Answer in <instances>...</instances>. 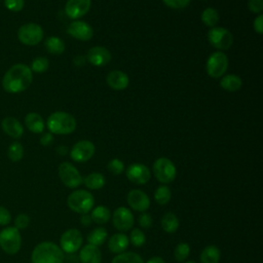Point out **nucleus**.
I'll return each instance as SVG.
<instances>
[{"label": "nucleus", "mask_w": 263, "mask_h": 263, "mask_svg": "<svg viewBox=\"0 0 263 263\" xmlns=\"http://www.w3.org/2000/svg\"><path fill=\"white\" fill-rule=\"evenodd\" d=\"M33 81V72L25 64H15L11 66L2 78V87L6 92L18 93L31 85Z\"/></svg>", "instance_id": "obj_1"}, {"label": "nucleus", "mask_w": 263, "mask_h": 263, "mask_svg": "<svg viewBox=\"0 0 263 263\" xmlns=\"http://www.w3.org/2000/svg\"><path fill=\"white\" fill-rule=\"evenodd\" d=\"M65 255L60 246L52 241H42L32 251V263H64Z\"/></svg>", "instance_id": "obj_2"}, {"label": "nucleus", "mask_w": 263, "mask_h": 263, "mask_svg": "<svg viewBox=\"0 0 263 263\" xmlns=\"http://www.w3.org/2000/svg\"><path fill=\"white\" fill-rule=\"evenodd\" d=\"M76 125L75 117L64 111L51 113L46 120V126L52 135H70L76 129Z\"/></svg>", "instance_id": "obj_3"}, {"label": "nucleus", "mask_w": 263, "mask_h": 263, "mask_svg": "<svg viewBox=\"0 0 263 263\" xmlns=\"http://www.w3.org/2000/svg\"><path fill=\"white\" fill-rule=\"evenodd\" d=\"M69 209L77 214H88L95 204L93 195L84 189H77L71 192L67 198Z\"/></svg>", "instance_id": "obj_4"}, {"label": "nucleus", "mask_w": 263, "mask_h": 263, "mask_svg": "<svg viewBox=\"0 0 263 263\" xmlns=\"http://www.w3.org/2000/svg\"><path fill=\"white\" fill-rule=\"evenodd\" d=\"M22 247V235L14 226L4 227L0 231V248L7 255H15Z\"/></svg>", "instance_id": "obj_5"}, {"label": "nucleus", "mask_w": 263, "mask_h": 263, "mask_svg": "<svg viewBox=\"0 0 263 263\" xmlns=\"http://www.w3.org/2000/svg\"><path fill=\"white\" fill-rule=\"evenodd\" d=\"M154 177L163 185L172 183L177 176V168L175 163L167 157L157 158L152 166Z\"/></svg>", "instance_id": "obj_6"}, {"label": "nucleus", "mask_w": 263, "mask_h": 263, "mask_svg": "<svg viewBox=\"0 0 263 263\" xmlns=\"http://www.w3.org/2000/svg\"><path fill=\"white\" fill-rule=\"evenodd\" d=\"M208 40L213 47L223 51L229 49L233 44V35L228 29L216 26L209 30Z\"/></svg>", "instance_id": "obj_7"}, {"label": "nucleus", "mask_w": 263, "mask_h": 263, "mask_svg": "<svg viewBox=\"0 0 263 263\" xmlns=\"http://www.w3.org/2000/svg\"><path fill=\"white\" fill-rule=\"evenodd\" d=\"M44 37L43 29L36 23H28L17 30V39L25 45L34 46L42 41Z\"/></svg>", "instance_id": "obj_8"}, {"label": "nucleus", "mask_w": 263, "mask_h": 263, "mask_svg": "<svg viewBox=\"0 0 263 263\" xmlns=\"http://www.w3.org/2000/svg\"><path fill=\"white\" fill-rule=\"evenodd\" d=\"M229 60L223 51H215L206 60L205 70L210 77L221 78L228 69Z\"/></svg>", "instance_id": "obj_9"}, {"label": "nucleus", "mask_w": 263, "mask_h": 263, "mask_svg": "<svg viewBox=\"0 0 263 263\" xmlns=\"http://www.w3.org/2000/svg\"><path fill=\"white\" fill-rule=\"evenodd\" d=\"M58 175L62 183L71 189L79 187L83 183V178L79 171L68 161L62 162L58 167Z\"/></svg>", "instance_id": "obj_10"}, {"label": "nucleus", "mask_w": 263, "mask_h": 263, "mask_svg": "<svg viewBox=\"0 0 263 263\" xmlns=\"http://www.w3.org/2000/svg\"><path fill=\"white\" fill-rule=\"evenodd\" d=\"M83 243L82 233L75 228H71L63 232L60 238V248L64 253L73 254L77 252Z\"/></svg>", "instance_id": "obj_11"}, {"label": "nucleus", "mask_w": 263, "mask_h": 263, "mask_svg": "<svg viewBox=\"0 0 263 263\" xmlns=\"http://www.w3.org/2000/svg\"><path fill=\"white\" fill-rule=\"evenodd\" d=\"M96 147L91 141L81 140L73 145L70 150V157L75 162H86L95 154Z\"/></svg>", "instance_id": "obj_12"}, {"label": "nucleus", "mask_w": 263, "mask_h": 263, "mask_svg": "<svg viewBox=\"0 0 263 263\" xmlns=\"http://www.w3.org/2000/svg\"><path fill=\"white\" fill-rule=\"evenodd\" d=\"M135 223L134 215L130 210L125 206L117 208L112 214V224L120 232L128 231Z\"/></svg>", "instance_id": "obj_13"}, {"label": "nucleus", "mask_w": 263, "mask_h": 263, "mask_svg": "<svg viewBox=\"0 0 263 263\" xmlns=\"http://www.w3.org/2000/svg\"><path fill=\"white\" fill-rule=\"evenodd\" d=\"M125 175L128 181L136 185H144L148 183L151 178V173L148 166L139 162L129 164L125 171Z\"/></svg>", "instance_id": "obj_14"}, {"label": "nucleus", "mask_w": 263, "mask_h": 263, "mask_svg": "<svg viewBox=\"0 0 263 263\" xmlns=\"http://www.w3.org/2000/svg\"><path fill=\"white\" fill-rule=\"evenodd\" d=\"M90 7L91 0H67L64 10L69 18L76 21L86 15Z\"/></svg>", "instance_id": "obj_15"}, {"label": "nucleus", "mask_w": 263, "mask_h": 263, "mask_svg": "<svg viewBox=\"0 0 263 263\" xmlns=\"http://www.w3.org/2000/svg\"><path fill=\"white\" fill-rule=\"evenodd\" d=\"M67 33L80 41H88L92 38L93 36V29L92 27L84 22V21H80V20H76V21H72L68 28H67Z\"/></svg>", "instance_id": "obj_16"}, {"label": "nucleus", "mask_w": 263, "mask_h": 263, "mask_svg": "<svg viewBox=\"0 0 263 263\" xmlns=\"http://www.w3.org/2000/svg\"><path fill=\"white\" fill-rule=\"evenodd\" d=\"M86 62L90 63L92 66L96 67H103L110 63L112 55L108 48L105 46L97 45L90 47L86 52Z\"/></svg>", "instance_id": "obj_17"}, {"label": "nucleus", "mask_w": 263, "mask_h": 263, "mask_svg": "<svg viewBox=\"0 0 263 263\" xmlns=\"http://www.w3.org/2000/svg\"><path fill=\"white\" fill-rule=\"evenodd\" d=\"M126 201L128 205L137 212H146L150 206V199L148 195L140 190V189H133L127 193Z\"/></svg>", "instance_id": "obj_18"}, {"label": "nucleus", "mask_w": 263, "mask_h": 263, "mask_svg": "<svg viewBox=\"0 0 263 263\" xmlns=\"http://www.w3.org/2000/svg\"><path fill=\"white\" fill-rule=\"evenodd\" d=\"M108 86L114 90H123L129 84V78L126 73L121 70H113L106 77Z\"/></svg>", "instance_id": "obj_19"}, {"label": "nucleus", "mask_w": 263, "mask_h": 263, "mask_svg": "<svg viewBox=\"0 0 263 263\" xmlns=\"http://www.w3.org/2000/svg\"><path fill=\"white\" fill-rule=\"evenodd\" d=\"M1 127L7 136L13 139H20L24 134V127L21 121L12 116L5 117L1 121Z\"/></svg>", "instance_id": "obj_20"}, {"label": "nucleus", "mask_w": 263, "mask_h": 263, "mask_svg": "<svg viewBox=\"0 0 263 263\" xmlns=\"http://www.w3.org/2000/svg\"><path fill=\"white\" fill-rule=\"evenodd\" d=\"M78 258L80 263H101L102 252L99 247L87 243L80 250Z\"/></svg>", "instance_id": "obj_21"}, {"label": "nucleus", "mask_w": 263, "mask_h": 263, "mask_svg": "<svg viewBox=\"0 0 263 263\" xmlns=\"http://www.w3.org/2000/svg\"><path fill=\"white\" fill-rule=\"evenodd\" d=\"M129 246V239L123 232L113 234L108 240V248L113 254H121L126 251Z\"/></svg>", "instance_id": "obj_22"}, {"label": "nucleus", "mask_w": 263, "mask_h": 263, "mask_svg": "<svg viewBox=\"0 0 263 263\" xmlns=\"http://www.w3.org/2000/svg\"><path fill=\"white\" fill-rule=\"evenodd\" d=\"M25 124L27 128L34 134L43 133L45 127V123L42 116L36 112H30L26 115Z\"/></svg>", "instance_id": "obj_23"}, {"label": "nucleus", "mask_w": 263, "mask_h": 263, "mask_svg": "<svg viewBox=\"0 0 263 263\" xmlns=\"http://www.w3.org/2000/svg\"><path fill=\"white\" fill-rule=\"evenodd\" d=\"M220 86L229 92L237 91L242 86L241 78L236 74H227L223 75L220 80Z\"/></svg>", "instance_id": "obj_24"}, {"label": "nucleus", "mask_w": 263, "mask_h": 263, "mask_svg": "<svg viewBox=\"0 0 263 263\" xmlns=\"http://www.w3.org/2000/svg\"><path fill=\"white\" fill-rule=\"evenodd\" d=\"M83 184L89 190H99V189H102L105 186L106 178L103 174L98 173V172H93V173L88 174L83 179Z\"/></svg>", "instance_id": "obj_25"}, {"label": "nucleus", "mask_w": 263, "mask_h": 263, "mask_svg": "<svg viewBox=\"0 0 263 263\" xmlns=\"http://www.w3.org/2000/svg\"><path fill=\"white\" fill-rule=\"evenodd\" d=\"M44 45H45L46 50L53 55L62 54L66 48L65 42L63 41V39H61L57 36H50V37L46 38Z\"/></svg>", "instance_id": "obj_26"}, {"label": "nucleus", "mask_w": 263, "mask_h": 263, "mask_svg": "<svg viewBox=\"0 0 263 263\" xmlns=\"http://www.w3.org/2000/svg\"><path fill=\"white\" fill-rule=\"evenodd\" d=\"M221 252L216 246H208L200 253V263H219Z\"/></svg>", "instance_id": "obj_27"}, {"label": "nucleus", "mask_w": 263, "mask_h": 263, "mask_svg": "<svg viewBox=\"0 0 263 263\" xmlns=\"http://www.w3.org/2000/svg\"><path fill=\"white\" fill-rule=\"evenodd\" d=\"M160 224L161 228L167 233H175L180 225L178 217L172 212H167L162 216Z\"/></svg>", "instance_id": "obj_28"}, {"label": "nucleus", "mask_w": 263, "mask_h": 263, "mask_svg": "<svg viewBox=\"0 0 263 263\" xmlns=\"http://www.w3.org/2000/svg\"><path fill=\"white\" fill-rule=\"evenodd\" d=\"M200 20L203 25H205L209 28L216 27L217 24L220 21V14L216 8L213 7H206L205 9L202 10Z\"/></svg>", "instance_id": "obj_29"}, {"label": "nucleus", "mask_w": 263, "mask_h": 263, "mask_svg": "<svg viewBox=\"0 0 263 263\" xmlns=\"http://www.w3.org/2000/svg\"><path fill=\"white\" fill-rule=\"evenodd\" d=\"M90 217L92 222L97 224H106L111 218V212L104 205H98L91 210Z\"/></svg>", "instance_id": "obj_30"}, {"label": "nucleus", "mask_w": 263, "mask_h": 263, "mask_svg": "<svg viewBox=\"0 0 263 263\" xmlns=\"http://www.w3.org/2000/svg\"><path fill=\"white\" fill-rule=\"evenodd\" d=\"M108 237V232L104 227H98L95 228L93 230H91L88 234H87V242L90 245H93L96 247L102 246Z\"/></svg>", "instance_id": "obj_31"}, {"label": "nucleus", "mask_w": 263, "mask_h": 263, "mask_svg": "<svg viewBox=\"0 0 263 263\" xmlns=\"http://www.w3.org/2000/svg\"><path fill=\"white\" fill-rule=\"evenodd\" d=\"M111 263H144L142 257L135 252H123L117 254Z\"/></svg>", "instance_id": "obj_32"}, {"label": "nucleus", "mask_w": 263, "mask_h": 263, "mask_svg": "<svg viewBox=\"0 0 263 263\" xmlns=\"http://www.w3.org/2000/svg\"><path fill=\"white\" fill-rule=\"evenodd\" d=\"M171 197H172V191L170 187L166 185H160L154 191V200L159 205L166 204L171 200Z\"/></svg>", "instance_id": "obj_33"}, {"label": "nucleus", "mask_w": 263, "mask_h": 263, "mask_svg": "<svg viewBox=\"0 0 263 263\" xmlns=\"http://www.w3.org/2000/svg\"><path fill=\"white\" fill-rule=\"evenodd\" d=\"M7 156L12 162H17L24 157V147L18 142H13L7 149Z\"/></svg>", "instance_id": "obj_34"}, {"label": "nucleus", "mask_w": 263, "mask_h": 263, "mask_svg": "<svg viewBox=\"0 0 263 263\" xmlns=\"http://www.w3.org/2000/svg\"><path fill=\"white\" fill-rule=\"evenodd\" d=\"M190 254V247L187 242H179L174 251V256L176 261L185 262Z\"/></svg>", "instance_id": "obj_35"}, {"label": "nucleus", "mask_w": 263, "mask_h": 263, "mask_svg": "<svg viewBox=\"0 0 263 263\" xmlns=\"http://www.w3.org/2000/svg\"><path fill=\"white\" fill-rule=\"evenodd\" d=\"M48 67H49L48 59L45 57H38L32 61L30 69L32 72H35V73H44L47 71Z\"/></svg>", "instance_id": "obj_36"}, {"label": "nucleus", "mask_w": 263, "mask_h": 263, "mask_svg": "<svg viewBox=\"0 0 263 263\" xmlns=\"http://www.w3.org/2000/svg\"><path fill=\"white\" fill-rule=\"evenodd\" d=\"M128 239H129V243H132L135 248H141L146 242V235L139 228H134L130 231Z\"/></svg>", "instance_id": "obj_37"}, {"label": "nucleus", "mask_w": 263, "mask_h": 263, "mask_svg": "<svg viewBox=\"0 0 263 263\" xmlns=\"http://www.w3.org/2000/svg\"><path fill=\"white\" fill-rule=\"evenodd\" d=\"M107 170L114 176L121 175L124 171V163L119 158H113L107 163Z\"/></svg>", "instance_id": "obj_38"}, {"label": "nucleus", "mask_w": 263, "mask_h": 263, "mask_svg": "<svg viewBox=\"0 0 263 263\" xmlns=\"http://www.w3.org/2000/svg\"><path fill=\"white\" fill-rule=\"evenodd\" d=\"M30 224V217L25 214L21 213L14 218V227L18 230H24L26 229Z\"/></svg>", "instance_id": "obj_39"}, {"label": "nucleus", "mask_w": 263, "mask_h": 263, "mask_svg": "<svg viewBox=\"0 0 263 263\" xmlns=\"http://www.w3.org/2000/svg\"><path fill=\"white\" fill-rule=\"evenodd\" d=\"M5 7L13 12L21 11L25 6V0H3Z\"/></svg>", "instance_id": "obj_40"}, {"label": "nucleus", "mask_w": 263, "mask_h": 263, "mask_svg": "<svg viewBox=\"0 0 263 263\" xmlns=\"http://www.w3.org/2000/svg\"><path fill=\"white\" fill-rule=\"evenodd\" d=\"M138 223L143 229H149L153 224V218L149 213L143 212L138 217Z\"/></svg>", "instance_id": "obj_41"}, {"label": "nucleus", "mask_w": 263, "mask_h": 263, "mask_svg": "<svg viewBox=\"0 0 263 263\" xmlns=\"http://www.w3.org/2000/svg\"><path fill=\"white\" fill-rule=\"evenodd\" d=\"M164 5L172 9H183L187 7L191 0H161Z\"/></svg>", "instance_id": "obj_42"}, {"label": "nucleus", "mask_w": 263, "mask_h": 263, "mask_svg": "<svg viewBox=\"0 0 263 263\" xmlns=\"http://www.w3.org/2000/svg\"><path fill=\"white\" fill-rule=\"evenodd\" d=\"M248 8L254 14H261L263 11V0H249Z\"/></svg>", "instance_id": "obj_43"}, {"label": "nucleus", "mask_w": 263, "mask_h": 263, "mask_svg": "<svg viewBox=\"0 0 263 263\" xmlns=\"http://www.w3.org/2000/svg\"><path fill=\"white\" fill-rule=\"evenodd\" d=\"M11 222L10 212L3 205H0V226H7Z\"/></svg>", "instance_id": "obj_44"}, {"label": "nucleus", "mask_w": 263, "mask_h": 263, "mask_svg": "<svg viewBox=\"0 0 263 263\" xmlns=\"http://www.w3.org/2000/svg\"><path fill=\"white\" fill-rule=\"evenodd\" d=\"M253 28H254V31L256 33H258L259 35L263 34V15H262V13L258 14L255 17V20L253 22Z\"/></svg>", "instance_id": "obj_45"}, {"label": "nucleus", "mask_w": 263, "mask_h": 263, "mask_svg": "<svg viewBox=\"0 0 263 263\" xmlns=\"http://www.w3.org/2000/svg\"><path fill=\"white\" fill-rule=\"evenodd\" d=\"M53 140L54 139H53V136H52L51 133H45L40 138V144L42 146H49V145L52 144Z\"/></svg>", "instance_id": "obj_46"}, {"label": "nucleus", "mask_w": 263, "mask_h": 263, "mask_svg": "<svg viewBox=\"0 0 263 263\" xmlns=\"http://www.w3.org/2000/svg\"><path fill=\"white\" fill-rule=\"evenodd\" d=\"M79 221H80V224L84 227H88L90 226L92 220H91V217L89 214H82L80 215V218H79Z\"/></svg>", "instance_id": "obj_47"}, {"label": "nucleus", "mask_w": 263, "mask_h": 263, "mask_svg": "<svg viewBox=\"0 0 263 263\" xmlns=\"http://www.w3.org/2000/svg\"><path fill=\"white\" fill-rule=\"evenodd\" d=\"M146 263H165V261H164L161 257L156 256V257H152V258H150Z\"/></svg>", "instance_id": "obj_48"}, {"label": "nucleus", "mask_w": 263, "mask_h": 263, "mask_svg": "<svg viewBox=\"0 0 263 263\" xmlns=\"http://www.w3.org/2000/svg\"><path fill=\"white\" fill-rule=\"evenodd\" d=\"M57 151H58V153L61 154V155H66L67 152H68V149H67L66 146H60V147H58Z\"/></svg>", "instance_id": "obj_49"}, {"label": "nucleus", "mask_w": 263, "mask_h": 263, "mask_svg": "<svg viewBox=\"0 0 263 263\" xmlns=\"http://www.w3.org/2000/svg\"><path fill=\"white\" fill-rule=\"evenodd\" d=\"M184 263H196V262L193 261V260H189V261H185Z\"/></svg>", "instance_id": "obj_50"}]
</instances>
